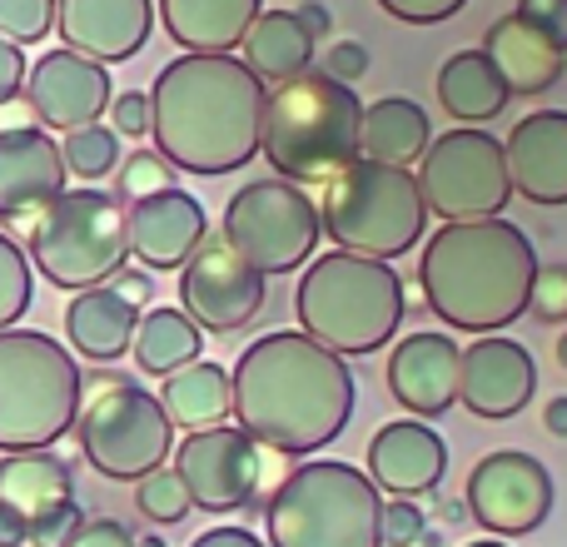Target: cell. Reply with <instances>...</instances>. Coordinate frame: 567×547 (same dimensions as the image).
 <instances>
[{
    "instance_id": "51",
    "label": "cell",
    "mask_w": 567,
    "mask_h": 547,
    "mask_svg": "<svg viewBox=\"0 0 567 547\" xmlns=\"http://www.w3.org/2000/svg\"><path fill=\"white\" fill-rule=\"evenodd\" d=\"M558 363L567 369V329H563V339H558Z\"/></svg>"
},
{
    "instance_id": "41",
    "label": "cell",
    "mask_w": 567,
    "mask_h": 547,
    "mask_svg": "<svg viewBox=\"0 0 567 547\" xmlns=\"http://www.w3.org/2000/svg\"><path fill=\"white\" fill-rule=\"evenodd\" d=\"M393 20H409V25H439V20H453L468 0H379Z\"/></svg>"
},
{
    "instance_id": "21",
    "label": "cell",
    "mask_w": 567,
    "mask_h": 547,
    "mask_svg": "<svg viewBox=\"0 0 567 547\" xmlns=\"http://www.w3.org/2000/svg\"><path fill=\"white\" fill-rule=\"evenodd\" d=\"M155 30V0H55V35L100 65L140 55Z\"/></svg>"
},
{
    "instance_id": "7",
    "label": "cell",
    "mask_w": 567,
    "mask_h": 547,
    "mask_svg": "<svg viewBox=\"0 0 567 547\" xmlns=\"http://www.w3.org/2000/svg\"><path fill=\"white\" fill-rule=\"evenodd\" d=\"M85 379L75 353L40 329H0V453L60 443L80 419Z\"/></svg>"
},
{
    "instance_id": "33",
    "label": "cell",
    "mask_w": 567,
    "mask_h": 547,
    "mask_svg": "<svg viewBox=\"0 0 567 547\" xmlns=\"http://www.w3.org/2000/svg\"><path fill=\"white\" fill-rule=\"evenodd\" d=\"M60 155H65V169L75 179H105L110 169L125 159V149H120L115 130H110L105 120H95V125L70 130V135L60 140Z\"/></svg>"
},
{
    "instance_id": "32",
    "label": "cell",
    "mask_w": 567,
    "mask_h": 547,
    "mask_svg": "<svg viewBox=\"0 0 567 547\" xmlns=\"http://www.w3.org/2000/svg\"><path fill=\"white\" fill-rule=\"evenodd\" d=\"M130 353H135L140 373L169 379V373L189 369L195 359H205V329H199L185 309H165V303H155V309L140 313V329H135Z\"/></svg>"
},
{
    "instance_id": "20",
    "label": "cell",
    "mask_w": 567,
    "mask_h": 547,
    "mask_svg": "<svg viewBox=\"0 0 567 547\" xmlns=\"http://www.w3.org/2000/svg\"><path fill=\"white\" fill-rule=\"evenodd\" d=\"M125 225H130V255L155 274L185 269L189 255L209 239L205 205L195 195H185L179 185L125 205Z\"/></svg>"
},
{
    "instance_id": "47",
    "label": "cell",
    "mask_w": 567,
    "mask_h": 547,
    "mask_svg": "<svg viewBox=\"0 0 567 547\" xmlns=\"http://www.w3.org/2000/svg\"><path fill=\"white\" fill-rule=\"evenodd\" d=\"M110 283H115V289L125 293V299L135 303V309H145V303H150V274H130V269H120Z\"/></svg>"
},
{
    "instance_id": "2",
    "label": "cell",
    "mask_w": 567,
    "mask_h": 547,
    "mask_svg": "<svg viewBox=\"0 0 567 547\" xmlns=\"http://www.w3.org/2000/svg\"><path fill=\"white\" fill-rule=\"evenodd\" d=\"M269 85L239 55H179L150 85L155 149L185 175H235L259 155Z\"/></svg>"
},
{
    "instance_id": "46",
    "label": "cell",
    "mask_w": 567,
    "mask_h": 547,
    "mask_svg": "<svg viewBox=\"0 0 567 547\" xmlns=\"http://www.w3.org/2000/svg\"><path fill=\"white\" fill-rule=\"evenodd\" d=\"M189 547H269V543H265V538H255L249 528H229V523H225V528L199 533V538L189 543Z\"/></svg>"
},
{
    "instance_id": "26",
    "label": "cell",
    "mask_w": 567,
    "mask_h": 547,
    "mask_svg": "<svg viewBox=\"0 0 567 547\" xmlns=\"http://www.w3.org/2000/svg\"><path fill=\"white\" fill-rule=\"evenodd\" d=\"M140 313L115 283H95V289H80L70 293L65 303V339H70V353L75 359H90V363H115L130 353L135 343V329H140Z\"/></svg>"
},
{
    "instance_id": "5",
    "label": "cell",
    "mask_w": 567,
    "mask_h": 547,
    "mask_svg": "<svg viewBox=\"0 0 567 547\" xmlns=\"http://www.w3.org/2000/svg\"><path fill=\"white\" fill-rule=\"evenodd\" d=\"M403 279L383 259H363L349 249H329V255L309 259L293 289V313L299 329L313 343L333 353H373L399 333L403 323Z\"/></svg>"
},
{
    "instance_id": "8",
    "label": "cell",
    "mask_w": 567,
    "mask_h": 547,
    "mask_svg": "<svg viewBox=\"0 0 567 547\" xmlns=\"http://www.w3.org/2000/svg\"><path fill=\"white\" fill-rule=\"evenodd\" d=\"M319 225L333 239V249H349L363 259H399L429 229V205L413 179V169L379 165V159H353L349 169L323 185Z\"/></svg>"
},
{
    "instance_id": "18",
    "label": "cell",
    "mask_w": 567,
    "mask_h": 547,
    "mask_svg": "<svg viewBox=\"0 0 567 547\" xmlns=\"http://www.w3.org/2000/svg\"><path fill=\"white\" fill-rule=\"evenodd\" d=\"M538 393V363L518 339L503 333H478V343L463 349L458 363V403L473 419H518Z\"/></svg>"
},
{
    "instance_id": "16",
    "label": "cell",
    "mask_w": 567,
    "mask_h": 547,
    "mask_svg": "<svg viewBox=\"0 0 567 547\" xmlns=\"http://www.w3.org/2000/svg\"><path fill=\"white\" fill-rule=\"evenodd\" d=\"M0 508L25 523L35 547H65V538L80 528L70 463H60L50 448L6 453L0 458Z\"/></svg>"
},
{
    "instance_id": "3",
    "label": "cell",
    "mask_w": 567,
    "mask_h": 547,
    "mask_svg": "<svg viewBox=\"0 0 567 547\" xmlns=\"http://www.w3.org/2000/svg\"><path fill=\"white\" fill-rule=\"evenodd\" d=\"M538 279V249L513 219H463L429 235L419 259V283L429 309L449 329L498 333L528 313Z\"/></svg>"
},
{
    "instance_id": "17",
    "label": "cell",
    "mask_w": 567,
    "mask_h": 547,
    "mask_svg": "<svg viewBox=\"0 0 567 547\" xmlns=\"http://www.w3.org/2000/svg\"><path fill=\"white\" fill-rule=\"evenodd\" d=\"M110 100H115V85H110V65L90 55H75V50H45V55L30 65L25 75V105L30 115L45 130H70L95 125L100 115H110Z\"/></svg>"
},
{
    "instance_id": "13",
    "label": "cell",
    "mask_w": 567,
    "mask_h": 547,
    "mask_svg": "<svg viewBox=\"0 0 567 547\" xmlns=\"http://www.w3.org/2000/svg\"><path fill=\"white\" fill-rule=\"evenodd\" d=\"M175 473L185 478L199 513H235L259 498V483L269 473V448L249 438L239 423L235 429L215 423V429H199L179 438Z\"/></svg>"
},
{
    "instance_id": "4",
    "label": "cell",
    "mask_w": 567,
    "mask_h": 547,
    "mask_svg": "<svg viewBox=\"0 0 567 547\" xmlns=\"http://www.w3.org/2000/svg\"><path fill=\"white\" fill-rule=\"evenodd\" d=\"M359 130L363 100L353 95V85L323 70H303L269 90L259 155L289 185H329L339 169L359 159Z\"/></svg>"
},
{
    "instance_id": "40",
    "label": "cell",
    "mask_w": 567,
    "mask_h": 547,
    "mask_svg": "<svg viewBox=\"0 0 567 547\" xmlns=\"http://www.w3.org/2000/svg\"><path fill=\"white\" fill-rule=\"evenodd\" d=\"M110 130H115V135H130V140L150 135V95L145 90H125V95L110 100Z\"/></svg>"
},
{
    "instance_id": "12",
    "label": "cell",
    "mask_w": 567,
    "mask_h": 547,
    "mask_svg": "<svg viewBox=\"0 0 567 547\" xmlns=\"http://www.w3.org/2000/svg\"><path fill=\"white\" fill-rule=\"evenodd\" d=\"M419 189L429 215H439L443 225L498 219L513 199L508 149L483 125H458L449 135L429 140L419 159Z\"/></svg>"
},
{
    "instance_id": "9",
    "label": "cell",
    "mask_w": 567,
    "mask_h": 547,
    "mask_svg": "<svg viewBox=\"0 0 567 547\" xmlns=\"http://www.w3.org/2000/svg\"><path fill=\"white\" fill-rule=\"evenodd\" d=\"M30 265L65 293L110 283L130 259L125 199L110 189H65L30 225Z\"/></svg>"
},
{
    "instance_id": "50",
    "label": "cell",
    "mask_w": 567,
    "mask_h": 547,
    "mask_svg": "<svg viewBox=\"0 0 567 547\" xmlns=\"http://www.w3.org/2000/svg\"><path fill=\"white\" fill-rule=\"evenodd\" d=\"M293 16L303 20V30H309L313 40H319V35H329V30H333V20H329V10H323V6H299V10H293Z\"/></svg>"
},
{
    "instance_id": "35",
    "label": "cell",
    "mask_w": 567,
    "mask_h": 547,
    "mask_svg": "<svg viewBox=\"0 0 567 547\" xmlns=\"http://www.w3.org/2000/svg\"><path fill=\"white\" fill-rule=\"evenodd\" d=\"M135 508L145 513L150 523H185L195 513V498H189L185 478L175 468H155L135 483Z\"/></svg>"
},
{
    "instance_id": "53",
    "label": "cell",
    "mask_w": 567,
    "mask_h": 547,
    "mask_svg": "<svg viewBox=\"0 0 567 547\" xmlns=\"http://www.w3.org/2000/svg\"><path fill=\"white\" fill-rule=\"evenodd\" d=\"M140 547H165V543H159V538H140Z\"/></svg>"
},
{
    "instance_id": "27",
    "label": "cell",
    "mask_w": 567,
    "mask_h": 547,
    "mask_svg": "<svg viewBox=\"0 0 567 547\" xmlns=\"http://www.w3.org/2000/svg\"><path fill=\"white\" fill-rule=\"evenodd\" d=\"M265 0H159V25L185 55H235Z\"/></svg>"
},
{
    "instance_id": "6",
    "label": "cell",
    "mask_w": 567,
    "mask_h": 547,
    "mask_svg": "<svg viewBox=\"0 0 567 547\" xmlns=\"http://www.w3.org/2000/svg\"><path fill=\"white\" fill-rule=\"evenodd\" d=\"M269 547H383V493L339 458H309L284 473L265 503Z\"/></svg>"
},
{
    "instance_id": "49",
    "label": "cell",
    "mask_w": 567,
    "mask_h": 547,
    "mask_svg": "<svg viewBox=\"0 0 567 547\" xmlns=\"http://www.w3.org/2000/svg\"><path fill=\"white\" fill-rule=\"evenodd\" d=\"M30 543V528L16 518V513L0 508V547H25Z\"/></svg>"
},
{
    "instance_id": "37",
    "label": "cell",
    "mask_w": 567,
    "mask_h": 547,
    "mask_svg": "<svg viewBox=\"0 0 567 547\" xmlns=\"http://www.w3.org/2000/svg\"><path fill=\"white\" fill-rule=\"evenodd\" d=\"M55 30V0H0V35L10 45H40Z\"/></svg>"
},
{
    "instance_id": "24",
    "label": "cell",
    "mask_w": 567,
    "mask_h": 547,
    "mask_svg": "<svg viewBox=\"0 0 567 547\" xmlns=\"http://www.w3.org/2000/svg\"><path fill=\"white\" fill-rule=\"evenodd\" d=\"M503 149H508L513 195L543 209L567 205V110L523 115L513 125V135L503 140Z\"/></svg>"
},
{
    "instance_id": "52",
    "label": "cell",
    "mask_w": 567,
    "mask_h": 547,
    "mask_svg": "<svg viewBox=\"0 0 567 547\" xmlns=\"http://www.w3.org/2000/svg\"><path fill=\"white\" fill-rule=\"evenodd\" d=\"M468 547H508L503 538H478V543H468Z\"/></svg>"
},
{
    "instance_id": "44",
    "label": "cell",
    "mask_w": 567,
    "mask_h": 547,
    "mask_svg": "<svg viewBox=\"0 0 567 547\" xmlns=\"http://www.w3.org/2000/svg\"><path fill=\"white\" fill-rule=\"evenodd\" d=\"M323 75L343 80V85H353L359 75H369V50L359 45V40H333V50L323 55Z\"/></svg>"
},
{
    "instance_id": "39",
    "label": "cell",
    "mask_w": 567,
    "mask_h": 547,
    "mask_svg": "<svg viewBox=\"0 0 567 547\" xmlns=\"http://www.w3.org/2000/svg\"><path fill=\"white\" fill-rule=\"evenodd\" d=\"M429 528L419 498H393L383 503V547H413Z\"/></svg>"
},
{
    "instance_id": "48",
    "label": "cell",
    "mask_w": 567,
    "mask_h": 547,
    "mask_svg": "<svg viewBox=\"0 0 567 547\" xmlns=\"http://www.w3.org/2000/svg\"><path fill=\"white\" fill-rule=\"evenodd\" d=\"M543 429H548L553 438H567V393L543 403Z\"/></svg>"
},
{
    "instance_id": "29",
    "label": "cell",
    "mask_w": 567,
    "mask_h": 547,
    "mask_svg": "<svg viewBox=\"0 0 567 547\" xmlns=\"http://www.w3.org/2000/svg\"><path fill=\"white\" fill-rule=\"evenodd\" d=\"M429 140H433V125H429V110H423L419 100L383 95V100H373V105H363V130H359L363 159L409 169L413 159H423Z\"/></svg>"
},
{
    "instance_id": "30",
    "label": "cell",
    "mask_w": 567,
    "mask_h": 547,
    "mask_svg": "<svg viewBox=\"0 0 567 547\" xmlns=\"http://www.w3.org/2000/svg\"><path fill=\"white\" fill-rule=\"evenodd\" d=\"M239 60L275 90L284 80L313 70V35L303 30V20L293 10H259L249 35L239 40Z\"/></svg>"
},
{
    "instance_id": "23",
    "label": "cell",
    "mask_w": 567,
    "mask_h": 547,
    "mask_svg": "<svg viewBox=\"0 0 567 547\" xmlns=\"http://www.w3.org/2000/svg\"><path fill=\"white\" fill-rule=\"evenodd\" d=\"M449 473V443L429 419H393L369 438V478L393 498H423Z\"/></svg>"
},
{
    "instance_id": "45",
    "label": "cell",
    "mask_w": 567,
    "mask_h": 547,
    "mask_svg": "<svg viewBox=\"0 0 567 547\" xmlns=\"http://www.w3.org/2000/svg\"><path fill=\"white\" fill-rule=\"evenodd\" d=\"M25 75H30V60L20 45H10L0 35V105H10L16 95H25Z\"/></svg>"
},
{
    "instance_id": "38",
    "label": "cell",
    "mask_w": 567,
    "mask_h": 547,
    "mask_svg": "<svg viewBox=\"0 0 567 547\" xmlns=\"http://www.w3.org/2000/svg\"><path fill=\"white\" fill-rule=\"evenodd\" d=\"M528 313L543 323H567V265H538L528 293Z\"/></svg>"
},
{
    "instance_id": "36",
    "label": "cell",
    "mask_w": 567,
    "mask_h": 547,
    "mask_svg": "<svg viewBox=\"0 0 567 547\" xmlns=\"http://www.w3.org/2000/svg\"><path fill=\"white\" fill-rule=\"evenodd\" d=\"M159 189H175V165H169L159 149H130V155L120 159L115 195L125 199V205H135V199L159 195Z\"/></svg>"
},
{
    "instance_id": "31",
    "label": "cell",
    "mask_w": 567,
    "mask_h": 547,
    "mask_svg": "<svg viewBox=\"0 0 567 547\" xmlns=\"http://www.w3.org/2000/svg\"><path fill=\"white\" fill-rule=\"evenodd\" d=\"M159 403H165L169 423L185 433L215 429L235 413V383H229V369L215 359H195L189 369L169 373L165 389H159Z\"/></svg>"
},
{
    "instance_id": "10",
    "label": "cell",
    "mask_w": 567,
    "mask_h": 547,
    "mask_svg": "<svg viewBox=\"0 0 567 547\" xmlns=\"http://www.w3.org/2000/svg\"><path fill=\"white\" fill-rule=\"evenodd\" d=\"M75 438H80L85 463L100 478L140 483L145 473L169 463V453H175V423H169L159 393L115 379L80 409Z\"/></svg>"
},
{
    "instance_id": "15",
    "label": "cell",
    "mask_w": 567,
    "mask_h": 547,
    "mask_svg": "<svg viewBox=\"0 0 567 547\" xmlns=\"http://www.w3.org/2000/svg\"><path fill=\"white\" fill-rule=\"evenodd\" d=\"M179 309L205 333H239L265 309V274H255L225 239L209 235L179 269Z\"/></svg>"
},
{
    "instance_id": "1",
    "label": "cell",
    "mask_w": 567,
    "mask_h": 547,
    "mask_svg": "<svg viewBox=\"0 0 567 547\" xmlns=\"http://www.w3.org/2000/svg\"><path fill=\"white\" fill-rule=\"evenodd\" d=\"M229 383L239 429L279 458L319 453L353 419L349 359L313 343L303 329L259 333L239 353Z\"/></svg>"
},
{
    "instance_id": "19",
    "label": "cell",
    "mask_w": 567,
    "mask_h": 547,
    "mask_svg": "<svg viewBox=\"0 0 567 547\" xmlns=\"http://www.w3.org/2000/svg\"><path fill=\"white\" fill-rule=\"evenodd\" d=\"M65 155L60 145L35 125H16L0 130V219L10 229L35 225V215L50 205V199L65 195Z\"/></svg>"
},
{
    "instance_id": "43",
    "label": "cell",
    "mask_w": 567,
    "mask_h": 547,
    "mask_svg": "<svg viewBox=\"0 0 567 547\" xmlns=\"http://www.w3.org/2000/svg\"><path fill=\"white\" fill-rule=\"evenodd\" d=\"M513 10H518L528 25H538L543 35H553L567 50V0H518Z\"/></svg>"
},
{
    "instance_id": "14",
    "label": "cell",
    "mask_w": 567,
    "mask_h": 547,
    "mask_svg": "<svg viewBox=\"0 0 567 547\" xmlns=\"http://www.w3.org/2000/svg\"><path fill=\"white\" fill-rule=\"evenodd\" d=\"M463 508L488 538H523L553 513V473L523 448H498L473 463Z\"/></svg>"
},
{
    "instance_id": "11",
    "label": "cell",
    "mask_w": 567,
    "mask_h": 547,
    "mask_svg": "<svg viewBox=\"0 0 567 547\" xmlns=\"http://www.w3.org/2000/svg\"><path fill=\"white\" fill-rule=\"evenodd\" d=\"M219 239L265 279L269 274H293L309 265L323 239L319 205L303 195V185H289L279 175L249 179L229 195Z\"/></svg>"
},
{
    "instance_id": "42",
    "label": "cell",
    "mask_w": 567,
    "mask_h": 547,
    "mask_svg": "<svg viewBox=\"0 0 567 547\" xmlns=\"http://www.w3.org/2000/svg\"><path fill=\"white\" fill-rule=\"evenodd\" d=\"M65 547H140V538L115 518H90L65 538Z\"/></svg>"
},
{
    "instance_id": "34",
    "label": "cell",
    "mask_w": 567,
    "mask_h": 547,
    "mask_svg": "<svg viewBox=\"0 0 567 547\" xmlns=\"http://www.w3.org/2000/svg\"><path fill=\"white\" fill-rule=\"evenodd\" d=\"M30 293H35V274L30 255L0 229V329H16L30 313Z\"/></svg>"
},
{
    "instance_id": "25",
    "label": "cell",
    "mask_w": 567,
    "mask_h": 547,
    "mask_svg": "<svg viewBox=\"0 0 567 547\" xmlns=\"http://www.w3.org/2000/svg\"><path fill=\"white\" fill-rule=\"evenodd\" d=\"M483 55L498 65V75L508 80L513 95H548L553 85L567 75V50L553 35H543L538 25L508 10L483 30Z\"/></svg>"
},
{
    "instance_id": "28",
    "label": "cell",
    "mask_w": 567,
    "mask_h": 547,
    "mask_svg": "<svg viewBox=\"0 0 567 547\" xmlns=\"http://www.w3.org/2000/svg\"><path fill=\"white\" fill-rule=\"evenodd\" d=\"M508 100H513L508 80H503L498 65L483 55V45L478 50H458V55L443 60L439 105L449 110L458 125H488V120H498L503 110H508Z\"/></svg>"
},
{
    "instance_id": "22",
    "label": "cell",
    "mask_w": 567,
    "mask_h": 547,
    "mask_svg": "<svg viewBox=\"0 0 567 547\" xmlns=\"http://www.w3.org/2000/svg\"><path fill=\"white\" fill-rule=\"evenodd\" d=\"M458 363L463 349L449 333L419 329L393 343L389 353V393L409 409V419H439L458 403Z\"/></svg>"
}]
</instances>
